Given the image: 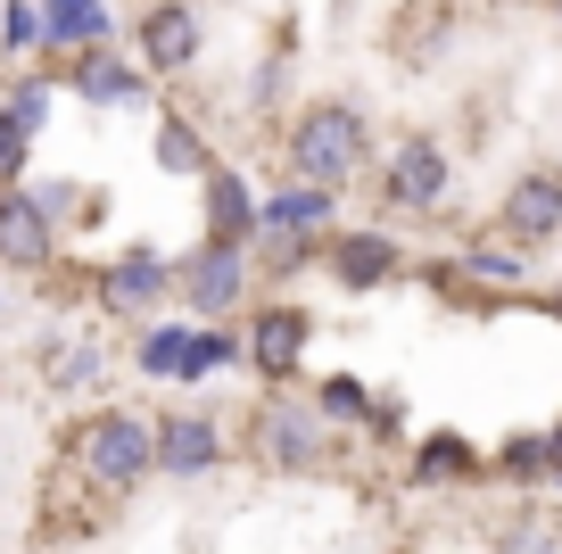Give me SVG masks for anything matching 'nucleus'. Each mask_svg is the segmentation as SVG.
<instances>
[{
	"label": "nucleus",
	"instance_id": "obj_18",
	"mask_svg": "<svg viewBox=\"0 0 562 554\" xmlns=\"http://www.w3.org/2000/svg\"><path fill=\"white\" fill-rule=\"evenodd\" d=\"M75 91L91 108H140L149 100V67L140 58H116V51H83L75 58Z\"/></svg>",
	"mask_w": 562,
	"mask_h": 554
},
{
	"label": "nucleus",
	"instance_id": "obj_20",
	"mask_svg": "<svg viewBox=\"0 0 562 554\" xmlns=\"http://www.w3.org/2000/svg\"><path fill=\"white\" fill-rule=\"evenodd\" d=\"M456 274L472 281V290H521L529 281V248H513V241H463V257H456Z\"/></svg>",
	"mask_w": 562,
	"mask_h": 554
},
{
	"label": "nucleus",
	"instance_id": "obj_24",
	"mask_svg": "<svg viewBox=\"0 0 562 554\" xmlns=\"http://www.w3.org/2000/svg\"><path fill=\"white\" fill-rule=\"evenodd\" d=\"M315 406L331 431H372V406H381V389H364L356 373H323L315 381Z\"/></svg>",
	"mask_w": 562,
	"mask_h": 554
},
{
	"label": "nucleus",
	"instance_id": "obj_19",
	"mask_svg": "<svg viewBox=\"0 0 562 554\" xmlns=\"http://www.w3.org/2000/svg\"><path fill=\"white\" fill-rule=\"evenodd\" d=\"M108 381V347L100 340H50L42 347V389L50 398H91Z\"/></svg>",
	"mask_w": 562,
	"mask_h": 554
},
{
	"label": "nucleus",
	"instance_id": "obj_5",
	"mask_svg": "<svg viewBox=\"0 0 562 554\" xmlns=\"http://www.w3.org/2000/svg\"><path fill=\"white\" fill-rule=\"evenodd\" d=\"M175 307L191 323H232V314L257 307V248L232 241H199L175 257Z\"/></svg>",
	"mask_w": 562,
	"mask_h": 554
},
{
	"label": "nucleus",
	"instance_id": "obj_25",
	"mask_svg": "<svg viewBox=\"0 0 562 554\" xmlns=\"http://www.w3.org/2000/svg\"><path fill=\"white\" fill-rule=\"evenodd\" d=\"M0 51H42V0H9L0 9Z\"/></svg>",
	"mask_w": 562,
	"mask_h": 554
},
{
	"label": "nucleus",
	"instance_id": "obj_23",
	"mask_svg": "<svg viewBox=\"0 0 562 554\" xmlns=\"http://www.w3.org/2000/svg\"><path fill=\"white\" fill-rule=\"evenodd\" d=\"M488 472L513 488V497H529V488H546V431H513L488 447Z\"/></svg>",
	"mask_w": 562,
	"mask_h": 554
},
{
	"label": "nucleus",
	"instance_id": "obj_17",
	"mask_svg": "<svg viewBox=\"0 0 562 554\" xmlns=\"http://www.w3.org/2000/svg\"><path fill=\"white\" fill-rule=\"evenodd\" d=\"M116 42V18L108 0H42V51H108Z\"/></svg>",
	"mask_w": 562,
	"mask_h": 554
},
{
	"label": "nucleus",
	"instance_id": "obj_9",
	"mask_svg": "<svg viewBox=\"0 0 562 554\" xmlns=\"http://www.w3.org/2000/svg\"><path fill=\"white\" fill-rule=\"evenodd\" d=\"M496 241L529 248V257L562 241V166L554 157H538V166H521L505 182V199H496Z\"/></svg>",
	"mask_w": 562,
	"mask_h": 554
},
{
	"label": "nucleus",
	"instance_id": "obj_30",
	"mask_svg": "<svg viewBox=\"0 0 562 554\" xmlns=\"http://www.w3.org/2000/svg\"><path fill=\"white\" fill-rule=\"evenodd\" d=\"M546 488L562 497V422H546Z\"/></svg>",
	"mask_w": 562,
	"mask_h": 554
},
{
	"label": "nucleus",
	"instance_id": "obj_13",
	"mask_svg": "<svg viewBox=\"0 0 562 554\" xmlns=\"http://www.w3.org/2000/svg\"><path fill=\"white\" fill-rule=\"evenodd\" d=\"M0 265H18V274L58 265V224H50V208H42V191H25V182L0 191Z\"/></svg>",
	"mask_w": 562,
	"mask_h": 554
},
{
	"label": "nucleus",
	"instance_id": "obj_3",
	"mask_svg": "<svg viewBox=\"0 0 562 554\" xmlns=\"http://www.w3.org/2000/svg\"><path fill=\"white\" fill-rule=\"evenodd\" d=\"M67 455H75V472H83L100 497H133V488L158 480V414H133V406H100V414L75 422Z\"/></svg>",
	"mask_w": 562,
	"mask_h": 554
},
{
	"label": "nucleus",
	"instance_id": "obj_22",
	"mask_svg": "<svg viewBox=\"0 0 562 554\" xmlns=\"http://www.w3.org/2000/svg\"><path fill=\"white\" fill-rule=\"evenodd\" d=\"M488 554H562V513H546V505H513V521H496Z\"/></svg>",
	"mask_w": 562,
	"mask_h": 554
},
{
	"label": "nucleus",
	"instance_id": "obj_10",
	"mask_svg": "<svg viewBox=\"0 0 562 554\" xmlns=\"http://www.w3.org/2000/svg\"><path fill=\"white\" fill-rule=\"evenodd\" d=\"M232 464V422L207 406H175L158 414V480H207Z\"/></svg>",
	"mask_w": 562,
	"mask_h": 554
},
{
	"label": "nucleus",
	"instance_id": "obj_8",
	"mask_svg": "<svg viewBox=\"0 0 562 554\" xmlns=\"http://www.w3.org/2000/svg\"><path fill=\"white\" fill-rule=\"evenodd\" d=\"M456 199V157H447L439 133H405L397 149L381 157V208L397 215H430Z\"/></svg>",
	"mask_w": 562,
	"mask_h": 554
},
{
	"label": "nucleus",
	"instance_id": "obj_27",
	"mask_svg": "<svg viewBox=\"0 0 562 554\" xmlns=\"http://www.w3.org/2000/svg\"><path fill=\"white\" fill-rule=\"evenodd\" d=\"M281 84H290V51H273L257 75H248V108H281Z\"/></svg>",
	"mask_w": 562,
	"mask_h": 554
},
{
	"label": "nucleus",
	"instance_id": "obj_1",
	"mask_svg": "<svg viewBox=\"0 0 562 554\" xmlns=\"http://www.w3.org/2000/svg\"><path fill=\"white\" fill-rule=\"evenodd\" d=\"M240 431H248V464L273 472V480H315V472H331L339 439H348V431L323 422L315 389H265V398L248 406Z\"/></svg>",
	"mask_w": 562,
	"mask_h": 554
},
{
	"label": "nucleus",
	"instance_id": "obj_31",
	"mask_svg": "<svg viewBox=\"0 0 562 554\" xmlns=\"http://www.w3.org/2000/svg\"><path fill=\"white\" fill-rule=\"evenodd\" d=\"M546 314H554V323H562V290H554V298H546Z\"/></svg>",
	"mask_w": 562,
	"mask_h": 554
},
{
	"label": "nucleus",
	"instance_id": "obj_32",
	"mask_svg": "<svg viewBox=\"0 0 562 554\" xmlns=\"http://www.w3.org/2000/svg\"><path fill=\"white\" fill-rule=\"evenodd\" d=\"M0 323H9V290H0Z\"/></svg>",
	"mask_w": 562,
	"mask_h": 554
},
{
	"label": "nucleus",
	"instance_id": "obj_4",
	"mask_svg": "<svg viewBox=\"0 0 562 554\" xmlns=\"http://www.w3.org/2000/svg\"><path fill=\"white\" fill-rule=\"evenodd\" d=\"M224 364H240V331H232V323L158 314V323H140V340H133V373H149V381H175V389L215 381Z\"/></svg>",
	"mask_w": 562,
	"mask_h": 554
},
{
	"label": "nucleus",
	"instance_id": "obj_12",
	"mask_svg": "<svg viewBox=\"0 0 562 554\" xmlns=\"http://www.w3.org/2000/svg\"><path fill=\"white\" fill-rule=\"evenodd\" d=\"M133 58H140L149 75L199 67V58H207V18H199L191 0H158V9L140 18V34H133Z\"/></svg>",
	"mask_w": 562,
	"mask_h": 554
},
{
	"label": "nucleus",
	"instance_id": "obj_2",
	"mask_svg": "<svg viewBox=\"0 0 562 554\" xmlns=\"http://www.w3.org/2000/svg\"><path fill=\"white\" fill-rule=\"evenodd\" d=\"M281 157H290V182H315V191H339V199H348L356 182H364V166H372V124H364V108H356V100H306L299 117H290Z\"/></svg>",
	"mask_w": 562,
	"mask_h": 554
},
{
	"label": "nucleus",
	"instance_id": "obj_29",
	"mask_svg": "<svg viewBox=\"0 0 562 554\" xmlns=\"http://www.w3.org/2000/svg\"><path fill=\"white\" fill-rule=\"evenodd\" d=\"M364 439L397 447V439H405V398H381V406H372V431H364Z\"/></svg>",
	"mask_w": 562,
	"mask_h": 554
},
{
	"label": "nucleus",
	"instance_id": "obj_11",
	"mask_svg": "<svg viewBox=\"0 0 562 554\" xmlns=\"http://www.w3.org/2000/svg\"><path fill=\"white\" fill-rule=\"evenodd\" d=\"M100 307L116 314V323H158V307H175V257L149 248V241H133L100 274Z\"/></svg>",
	"mask_w": 562,
	"mask_h": 554
},
{
	"label": "nucleus",
	"instance_id": "obj_33",
	"mask_svg": "<svg viewBox=\"0 0 562 554\" xmlns=\"http://www.w3.org/2000/svg\"><path fill=\"white\" fill-rule=\"evenodd\" d=\"M546 9H554V18H562V0H546Z\"/></svg>",
	"mask_w": 562,
	"mask_h": 554
},
{
	"label": "nucleus",
	"instance_id": "obj_16",
	"mask_svg": "<svg viewBox=\"0 0 562 554\" xmlns=\"http://www.w3.org/2000/svg\"><path fill=\"white\" fill-rule=\"evenodd\" d=\"M199 191H207V241L257 248V208H265V199L248 191V174H240V166H215Z\"/></svg>",
	"mask_w": 562,
	"mask_h": 554
},
{
	"label": "nucleus",
	"instance_id": "obj_15",
	"mask_svg": "<svg viewBox=\"0 0 562 554\" xmlns=\"http://www.w3.org/2000/svg\"><path fill=\"white\" fill-rule=\"evenodd\" d=\"M480 472H488V455L472 447V431H422L405 480H414V488H472Z\"/></svg>",
	"mask_w": 562,
	"mask_h": 554
},
{
	"label": "nucleus",
	"instance_id": "obj_26",
	"mask_svg": "<svg viewBox=\"0 0 562 554\" xmlns=\"http://www.w3.org/2000/svg\"><path fill=\"white\" fill-rule=\"evenodd\" d=\"M25 157H34V133H25V124L0 108V191H9V182L25 174Z\"/></svg>",
	"mask_w": 562,
	"mask_h": 554
},
{
	"label": "nucleus",
	"instance_id": "obj_7",
	"mask_svg": "<svg viewBox=\"0 0 562 554\" xmlns=\"http://www.w3.org/2000/svg\"><path fill=\"white\" fill-rule=\"evenodd\" d=\"M323 281L331 290H348V298H372V290H389V281H405L414 274V257H405V241L397 232H381V224H339V232H323Z\"/></svg>",
	"mask_w": 562,
	"mask_h": 554
},
{
	"label": "nucleus",
	"instance_id": "obj_6",
	"mask_svg": "<svg viewBox=\"0 0 562 554\" xmlns=\"http://www.w3.org/2000/svg\"><path fill=\"white\" fill-rule=\"evenodd\" d=\"M306 356H315V307L306 298H257L240 323V364L265 389H299Z\"/></svg>",
	"mask_w": 562,
	"mask_h": 554
},
{
	"label": "nucleus",
	"instance_id": "obj_28",
	"mask_svg": "<svg viewBox=\"0 0 562 554\" xmlns=\"http://www.w3.org/2000/svg\"><path fill=\"white\" fill-rule=\"evenodd\" d=\"M9 117H18L25 133H42V117H50V84H18V91H9Z\"/></svg>",
	"mask_w": 562,
	"mask_h": 554
},
{
	"label": "nucleus",
	"instance_id": "obj_21",
	"mask_svg": "<svg viewBox=\"0 0 562 554\" xmlns=\"http://www.w3.org/2000/svg\"><path fill=\"white\" fill-rule=\"evenodd\" d=\"M158 174H182V182H207L215 174V149L191 117H158Z\"/></svg>",
	"mask_w": 562,
	"mask_h": 554
},
{
	"label": "nucleus",
	"instance_id": "obj_14",
	"mask_svg": "<svg viewBox=\"0 0 562 554\" xmlns=\"http://www.w3.org/2000/svg\"><path fill=\"white\" fill-rule=\"evenodd\" d=\"M339 232V191H315V182H281L257 208V241H323Z\"/></svg>",
	"mask_w": 562,
	"mask_h": 554
}]
</instances>
